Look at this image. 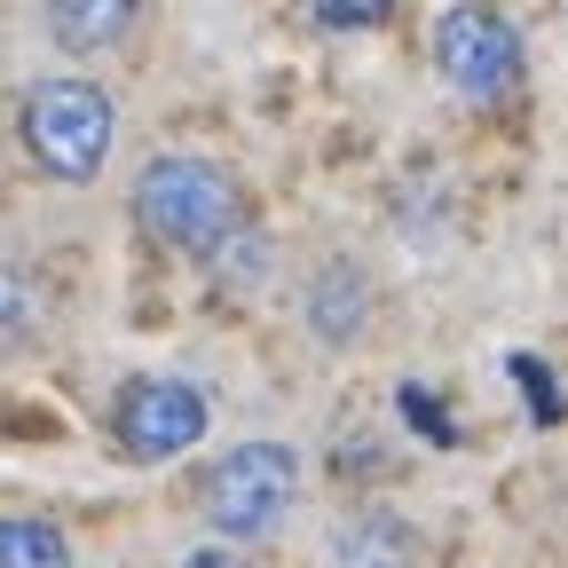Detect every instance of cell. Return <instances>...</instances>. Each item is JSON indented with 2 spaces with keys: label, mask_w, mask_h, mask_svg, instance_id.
Returning a JSON list of instances; mask_svg holds the SVG:
<instances>
[{
  "label": "cell",
  "mask_w": 568,
  "mask_h": 568,
  "mask_svg": "<svg viewBox=\"0 0 568 568\" xmlns=\"http://www.w3.org/2000/svg\"><path fill=\"white\" fill-rule=\"evenodd\" d=\"M134 213L166 253H222L237 230H245V190L222 159H190V151H166L142 166L134 182Z\"/></svg>",
  "instance_id": "obj_1"
},
{
  "label": "cell",
  "mask_w": 568,
  "mask_h": 568,
  "mask_svg": "<svg viewBox=\"0 0 568 568\" xmlns=\"http://www.w3.org/2000/svg\"><path fill=\"white\" fill-rule=\"evenodd\" d=\"M293 489H301V458L284 443H237L205 466L197 481V506L222 537H261L293 514Z\"/></svg>",
  "instance_id": "obj_2"
},
{
  "label": "cell",
  "mask_w": 568,
  "mask_h": 568,
  "mask_svg": "<svg viewBox=\"0 0 568 568\" xmlns=\"http://www.w3.org/2000/svg\"><path fill=\"white\" fill-rule=\"evenodd\" d=\"M24 151L55 174V182H88L111 159V95L88 80H40L24 95Z\"/></svg>",
  "instance_id": "obj_3"
},
{
  "label": "cell",
  "mask_w": 568,
  "mask_h": 568,
  "mask_svg": "<svg viewBox=\"0 0 568 568\" xmlns=\"http://www.w3.org/2000/svg\"><path fill=\"white\" fill-rule=\"evenodd\" d=\"M435 63L443 80L474 103H497L521 88V32L489 9V0H458V9L435 24Z\"/></svg>",
  "instance_id": "obj_4"
},
{
  "label": "cell",
  "mask_w": 568,
  "mask_h": 568,
  "mask_svg": "<svg viewBox=\"0 0 568 568\" xmlns=\"http://www.w3.org/2000/svg\"><path fill=\"white\" fill-rule=\"evenodd\" d=\"M205 418H213L205 387H190V379H174V372H151V379H126L111 426H119V450H126V458L159 466V458H174V450H190V443L205 435Z\"/></svg>",
  "instance_id": "obj_5"
},
{
  "label": "cell",
  "mask_w": 568,
  "mask_h": 568,
  "mask_svg": "<svg viewBox=\"0 0 568 568\" xmlns=\"http://www.w3.org/2000/svg\"><path fill=\"white\" fill-rule=\"evenodd\" d=\"M134 9H142V0H48V32H55L63 48H80V55H95V48L126 40Z\"/></svg>",
  "instance_id": "obj_6"
},
{
  "label": "cell",
  "mask_w": 568,
  "mask_h": 568,
  "mask_svg": "<svg viewBox=\"0 0 568 568\" xmlns=\"http://www.w3.org/2000/svg\"><path fill=\"white\" fill-rule=\"evenodd\" d=\"M339 568H426V552H418V537L395 514H364L339 537Z\"/></svg>",
  "instance_id": "obj_7"
},
{
  "label": "cell",
  "mask_w": 568,
  "mask_h": 568,
  "mask_svg": "<svg viewBox=\"0 0 568 568\" xmlns=\"http://www.w3.org/2000/svg\"><path fill=\"white\" fill-rule=\"evenodd\" d=\"M0 568H71V545L40 514H0Z\"/></svg>",
  "instance_id": "obj_8"
},
{
  "label": "cell",
  "mask_w": 568,
  "mask_h": 568,
  "mask_svg": "<svg viewBox=\"0 0 568 568\" xmlns=\"http://www.w3.org/2000/svg\"><path fill=\"white\" fill-rule=\"evenodd\" d=\"M32 332V284L17 268H0V347H17Z\"/></svg>",
  "instance_id": "obj_9"
},
{
  "label": "cell",
  "mask_w": 568,
  "mask_h": 568,
  "mask_svg": "<svg viewBox=\"0 0 568 568\" xmlns=\"http://www.w3.org/2000/svg\"><path fill=\"white\" fill-rule=\"evenodd\" d=\"M387 9H395V0H316V17H324L332 32H364V24H387Z\"/></svg>",
  "instance_id": "obj_10"
},
{
  "label": "cell",
  "mask_w": 568,
  "mask_h": 568,
  "mask_svg": "<svg viewBox=\"0 0 568 568\" xmlns=\"http://www.w3.org/2000/svg\"><path fill=\"white\" fill-rule=\"evenodd\" d=\"M182 568H253V560H237V552H190Z\"/></svg>",
  "instance_id": "obj_11"
}]
</instances>
